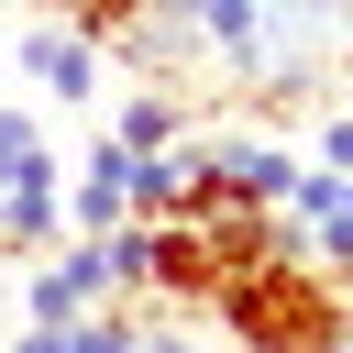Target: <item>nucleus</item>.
Instances as JSON below:
<instances>
[{"label":"nucleus","instance_id":"f257e3e1","mask_svg":"<svg viewBox=\"0 0 353 353\" xmlns=\"http://www.w3.org/2000/svg\"><path fill=\"white\" fill-rule=\"evenodd\" d=\"M221 331L243 342V353H331V342H353V298H342V276H320V265H254V276H221Z\"/></svg>","mask_w":353,"mask_h":353},{"label":"nucleus","instance_id":"f03ea898","mask_svg":"<svg viewBox=\"0 0 353 353\" xmlns=\"http://www.w3.org/2000/svg\"><path fill=\"white\" fill-rule=\"evenodd\" d=\"M11 298H22V320L66 331V320H88V309H110V298H121V265H110V243H77V232H66L55 254H33V265H22V287H11Z\"/></svg>","mask_w":353,"mask_h":353},{"label":"nucleus","instance_id":"7ed1b4c3","mask_svg":"<svg viewBox=\"0 0 353 353\" xmlns=\"http://www.w3.org/2000/svg\"><path fill=\"white\" fill-rule=\"evenodd\" d=\"M22 77H33L44 99L88 110V99H99V77H110V55H99L77 22H33V33H22Z\"/></svg>","mask_w":353,"mask_h":353},{"label":"nucleus","instance_id":"20e7f679","mask_svg":"<svg viewBox=\"0 0 353 353\" xmlns=\"http://www.w3.org/2000/svg\"><path fill=\"white\" fill-rule=\"evenodd\" d=\"M199 44H210L221 66H276V22H265V0H210V11H199Z\"/></svg>","mask_w":353,"mask_h":353},{"label":"nucleus","instance_id":"39448f33","mask_svg":"<svg viewBox=\"0 0 353 353\" xmlns=\"http://www.w3.org/2000/svg\"><path fill=\"white\" fill-rule=\"evenodd\" d=\"M110 132H121L132 154H176V143H188V99H176V88H132V99L110 110Z\"/></svg>","mask_w":353,"mask_h":353},{"label":"nucleus","instance_id":"423d86ee","mask_svg":"<svg viewBox=\"0 0 353 353\" xmlns=\"http://www.w3.org/2000/svg\"><path fill=\"white\" fill-rule=\"evenodd\" d=\"M66 165H55V143H44V121L33 110H0V199H22V188H55Z\"/></svg>","mask_w":353,"mask_h":353},{"label":"nucleus","instance_id":"0eeeda50","mask_svg":"<svg viewBox=\"0 0 353 353\" xmlns=\"http://www.w3.org/2000/svg\"><path fill=\"white\" fill-rule=\"evenodd\" d=\"M143 320H154V298H143V309H121V298H110V309L66 320V353H143Z\"/></svg>","mask_w":353,"mask_h":353},{"label":"nucleus","instance_id":"6e6552de","mask_svg":"<svg viewBox=\"0 0 353 353\" xmlns=\"http://www.w3.org/2000/svg\"><path fill=\"white\" fill-rule=\"evenodd\" d=\"M66 22H77V33H88L99 55H110L121 33H143V0H66Z\"/></svg>","mask_w":353,"mask_h":353},{"label":"nucleus","instance_id":"1a4fd4ad","mask_svg":"<svg viewBox=\"0 0 353 353\" xmlns=\"http://www.w3.org/2000/svg\"><path fill=\"white\" fill-rule=\"evenodd\" d=\"M0 353H66V331H44V320H11V342Z\"/></svg>","mask_w":353,"mask_h":353},{"label":"nucleus","instance_id":"9d476101","mask_svg":"<svg viewBox=\"0 0 353 353\" xmlns=\"http://www.w3.org/2000/svg\"><path fill=\"white\" fill-rule=\"evenodd\" d=\"M143 353H188V342H176V331H165V320H143Z\"/></svg>","mask_w":353,"mask_h":353},{"label":"nucleus","instance_id":"9b49d317","mask_svg":"<svg viewBox=\"0 0 353 353\" xmlns=\"http://www.w3.org/2000/svg\"><path fill=\"white\" fill-rule=\"evenodd\" d=\"M11 287H22V265H0V309H11V320H22V298H11Z\"/></svg>","mask_w":353,"mask_h":353},{"label":"nucleus","instance_id":"f8f14e48","mask_svg":"<svg viewBox=\"0 0 353 353\" xmlns=\"http://www.w3.org/2000/svg\"><path fill=\"white\" fill-rule=\"evenodd\" d=\"M0 342H11V309H0Z\"/></svg>","mask_w":353,"mask_h":353},{"label":"nucleus","instance_id":"ddd939ff","mask_svg":"<svg viewBox=\"0 0 353 353\" xmlns=\"http://www.w3.org/2000/svg\"><path fill=\"white\" fill-rule=\"evenodd\" d=\"M331 353H353V342H331Z\"/></svg>","mask_w":353,"mask_h":353}]
</instances>
